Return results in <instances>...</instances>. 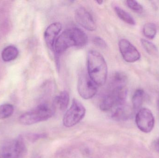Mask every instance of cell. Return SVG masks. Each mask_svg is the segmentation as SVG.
I'll return each mask as SVG.
<instances>
[{
    "label": "cell",
    "instance_id": "obj_6",
    "mask_svg": "<svg viewBox=\"0 0 159 158\" xmlns=\"http://www.w3.org/2000/svg\"><path fill=\"white\" fill-rule=\"evenodd\" d=\"M26 150L25 144L21 138L11 140L4 144L2 149L3 158H20Z\"/></svg>",
    "mask_w": 159,
    "mask_h": 158
},
{
    "label": "cell",
    "instance_id": "obj_5",
    "mask_svg": "<svg viewBox=\"0 0 159 158\" xmlns=\"http://www.w3.org/2000/svg\"><path fill=\"white\" fill-rule=\"evenodd\" d=\"M96 84L90 79L88 73L82 72L80 74L77 90L80 96L84 99L93 98L97 93Z\"/></svg>",
    "mask_w": 159,
    "mask_h": 158
},
{
    "label": "cell",
    "instance_id": "obj_28",
    "mask_svg": "<svg viewBox=\"0 0 159 158\" xmlns=\"http://www.w3.org/2000/svg\"><path fill=\"white\" fill-rule=\"evenodd\" d=\"M0 158H3L2 157H0Z\"/></svg>",
    "mask_w": 159,
    "mask_h": 158
},
{
    "label": "cell",
    "instance_id": "obj_8",
    "mask_svg": "<svg viewBox=\"0 0 159 158\" xmlns=\"http://www.w3.org/2000/svg\"><path fill=\"white\" fill-rule=\"evenodd\" d=\"M118 45L121 56L126 62L134 63L141 58L139 51L128 40L121 39L119 42Z\"/></svg>",
    "mask_w": 159,
    "mask_h": 158
},
{
    "label": "cell",
    "instance_id": "obj_11",
    "mask_svg": "<svg viewBox=\"0 0 159 158\" xmlns=\"http://www.w3.org/2000/svg\"><path fill=\"white\" fill-rule=\"evenodd\" d=\"M132 111L131 109L125 105L117 106L112 115L114 119L117 121H125L129 119L132 117Z\"/></svg>",
    "mask_w": 159,
    "mask_h": 158
},
{
    "label": "cell",
    "instance_id": "obj_15",
    "mask_svg": "<svg viewBox=\"0 0 159 158\" xmlns=\"http://www.w3.org/2000/svg\"><path fill=\"white\" fill-rule=\"evenodd\" d=\"M18 54L19 51L16 47L9 45L5 48L2 52V59L5 62H9L16 59Z\"/></svg>",
    "mask_w": 159,
    "mask_h": 158
},
{
    "label": "cell",
    "instance_id": "obj_12",
    "mask_svg": "<svg viewBox=\"0 0 159 158\" xmlns=\"http://www.w3.org/2000/svg\"><path fill=\"white\" fill-rule=\"evenodd\" d=\"M70 102V95L66 91L61 92L55 97L54 103L56 107L61 111H64L67 109Z\"/></svg>",
    "mask_w": 159,
    "mask_h": 158
},
{
    "label": "cell",
    "instance_id": "obj_9",
    "mask_svg": "<svg viewBox=\"0 0 159 158\" xmlns=\"http://www.w3.org/2000/svg\"><path fill=\"white\" fill-rule=\"evenodd\" d=\"M75 19L81 27L89 31H93L96 29V24L91 14L85 7H79L75 12Z\"/></svg>",
    "mask_w": 159,
    "mask_h": 158
},
{
    "label": "cell",
    "instance_id": "obj_1",
    "mask_svg": "<svg viewBox=\"0 0 159 158\" xmlns=\"http://www.w3.org/2000/svg\"><path fill=\"white\" fill-rule=\"evenodd\" d=\"M88 41L86 33L78 28H70L64 31L57 38L54 45L57 67H59V61L61 55L70 47L84 46Z\"/></svg>",
    "mask_w": 159,
    "mask_h": 158
},
{
    "label": "cell",
    "instance_id": "obj_3",
    "mask_svg": "<svg viewBox=\"0 0 159 158\" xmlns=\"http://www.w3.org/2000/svg\"><path fill=\"white\" fill-rule=\"evenodd\" d=\"M53 111L47 104H43L22 114L19 118L21 124L30 125L47 120L53 116Z\"/></svg>",
    "mask_w": 159,
    "mask_h": 158
},
{
    "label": "cell",
    "instance_id": "obj_25",
    "mask_svg": "<svg viewBox=\"0 0 159 158\" xmlns=\"http://www.w3.org/2000/svg\"><path fill=\"white\" fill-rule=\"evenodd\" d=\"M96 2L98 4L102 5V4L103 3V1H96Z\"/></svg>",
    "mask_w": 159,
    "mask_h": 158
},
{
    "label": "cell",
    "instance_id": "obj_2",
    "mask_svg": "<svg viewBox=\"0 0 159 158\" xmlns=\"http://www.w3.org/2000/svg\"><path fill=\"white\" fill-rule=\"evenodd\" d=\"M88 74L97 86L105 83L107 77V66L102 55L94 50H90L87 55Z\"/></svg>",
    "mask_w": 159,
    "mask_h": 158
},
{
    "label": "cell",
    "instance_id": "obj_23",
    "mask_svg": "<svg viewBox=\"0 0 159 158\" xmlns=\"http://www.w3.org/2000/svg\"><path fill=\"white\" fill-rule=\"evenodd\" d=\"M47 134H37V135H30L29 136V139L31 140V141H35L36 140H38V139H40V138H45L47 137Z\"/></svg>",
    "mask_w": 159,
    "mask_h": 158
},
{
    "label": "cell",
    "instance_id": "obj_7",
    "mask_svg": "<svg viewBox=\"0 0 159 158\" xmlns=\"http://www.w3.org/2000/svg\"><path fill=\"white\" fill-rule=\"evenodd\" d=\"M135 122L141 131L148 133L153 130L155 126V117L150 109L144 108L140 109L136 114Z\"/></svg>",
    "mask_w": 159,
    "mask_h": 158
},
{
    "label": "cell",
    "instance_id": "obj_4",
    "mask_svg": "<svg viewBox=\"0 0 159 158\" xmlns=\"http://www.w3.org/2000/svg\"><path fill=\"white\" fill-rule=\"evenodd\" d=\"M86 109L80 101L76 99L73 100L71 106L64 115L63 124L67 128L75 126L84 118Z\"/></svg>",
    "mask_w": 159,
    "mask_h": 158
},
{
    "label": "cell",
    "instance_id": "obj_21",
    "mask_svg": "<svg viewBox=\"0 0 159 158\" xmlns=\"http://www.w3.org/2000/svg\"><path fill=\"white\" fill-rule=\"evenodd\" d=\"M126 3L129 8L136 13H142L143 10V6L137 1H134V0H129L126 1Z\"/></svg>",
    "mask_w": 159,
    "mask_h": 158
},
{
    "label": "cell",
    "instance_id": "obj_18",
    "mask_svg": "<svg viewBox=\"0 0 159 158\" xmlns=\"http://www.w3.org/2000/svg\"><path fill=\"white\" fill-rule=\"evenodd\" d=\"M143 32L144 36L148 39H154L157 35V26L153 23H147L144 26Z\"/></svg>",
    "mask_w": 159,
    "mask_h": 158
},
{
    "label": "cell",
    "instance_id": "obj_19",
    "mask_svg": "<svg viewBox=\"0 0 159 158\" xmlns=\"http://www.w3.org/2000/svg\"><path fill=\"white\" fill-rule=\"evenodd\" d=\"M141 42L143 47L149 54L151 56H157L158 54L157 47L153 43L143 39L141 40Z\"/></svg>",
    "mask_w": 159,
    "mask_h": 158
},
{
    "label": "cell",
    "instance_id": "obj_27",
    "mask_svg": "<svg viewBox=\"0 0 159 158\" xmlns=\"http://www.w3.org/2000/svg\"><path fill=\"white\" fill-rule=\"evenodd\" d=\"M41 158L39 156H35L33 158Z\"/></svg>",
    "mask_w": 159,
    "mask_h": 158
},
{
    "label": "cell",
    "instance_id": "obj_17",
    "mask_svg": "<svg viewBox=\"0 0 159 158\" xmlns=\"http://www.w3.org/2000/svg\"><path fill=\"white\" fill-rule=\"evenodd\" d=\"M144 92L143 89H139L134 92L133 96V106L135 110L140 109L143 102Z\"/></svg>",
    "mask_w": 159,
    "mask_h": 158
},
{
    "label": "cell",
    "instance_id": "obj_24",
    "mask_svg": "<svg viewBox=\"0 0 159 158\" xmlns=\"http://www.w3.org/2000/svg\"><path fill=\"white\" fill-rule=\"evenodd\" d=\"M153 145L155 150L159 153V138L154 142Z\"/></svg>",
    "mask_w": 159,
    "mask_h": 158
},
{
    "label": "cell",
    "instance_id": "obj_26",
    "mask_svg": "<svg viewBox=\"0 0 159 158\" xmlns=\"http://www.w3.org/2000/svg\"><path fill=\"white\" fill-rule=\"evenodd\" d=\"M157 107L158 109L159 113V96H158V98L157 100Z\"/></svg>",
    "mask_w": 159,
    "mask_h": 158
},
{
    "label": "cell",
    "instance_id": "obj_10",
    "mask_svg": "<svg viewBox=\"0 0 159 158\" xmlns=\"http://www.w3.org/2000/svg\"><path fill=\"white\" fill-rule=\"evenodd\" d=\"M62 28L61 24L59 22H54L50 24L45 31L44 37L48 47L53 51L54 45L58 34Z\"/></svg>",
    "mask_w": 159,
    "mask_h": 158
},
{
    "label": "cell",
    "instance_id": "obj_13",
    "mask_svg": "<svg viewBox=\"0 0 159 158\" xmlns=\"http://www.w3.org/2000/svg\"><path fill=\"white\" fill-rule=\"evenodd\" d=\"M127 81V77L124 73L116 72L114 73L109 83V88H115L119 86H125Z\"/></svg>",
    "mask_w": 159,
    "mask_h": 158
},
{
    "label": "cell",
    "instance_id": "obj_20",
    "mask_svg": "<svg viewBox=\"0 0 159 158\" xmlns=\"http://www.w3.org/2000/svg\"><path fill=\"white\" fill-rule=\"evenodd\" d=\"M14 108L10 104H4L0 106V120L9 117L14 113Z\"/></svg>",
    "mask_w": 159,
    "mask_h": 158
},
{
    "label": "cell",
    "instance_id": "obj_22",
    "mask_svg": "<svg viewBox=\"0 0 159 158\" xmlns=\"http://www.w3.org/2000/svg\"><path fill=\"white\" fill-rule=\"evenodd\" d=\"M93 44L97 47L105 49L107 47V44L105 41L100 37H95L93 40Z\"/></svg>",
    "mask_w": 159,
    "mask_h": 158
},
{
    "label": "cell",
    "instance_id": "obj_14",
    "mask_svg": "<svg viewBox=\"0 0 159 158\" xmlns=\"http://www.w3.org/2000/svg\"><path fill=\"white\" fill-rule=\"evenodd\" d=\"M115 106H116V101L113 96L109 92L103 97L100 105V108L104 111H109Z\"/></svg>",
    "mask_w": 159,
    "mask_h": 158
},
{
    "label": "cell",
    "instance_id": "obj_16",
    "mask_svg": "<svg viewBox=\"0 0 159 158\" xmlns=\"http://www.w3.org/2000/svg\"><path fill=\"white\" fill-rule=\"evenodd\" d=\"M114 10L119 18L125 23L133 26L136 24V22L134 18L128 12L121 7L116 6L114 7Z\"/></svg>",
    "mask_w": 159,
    "mask_h": 158
}]
</instances>
